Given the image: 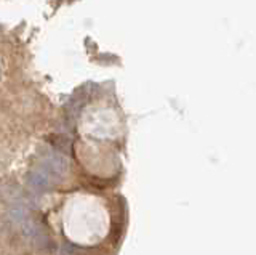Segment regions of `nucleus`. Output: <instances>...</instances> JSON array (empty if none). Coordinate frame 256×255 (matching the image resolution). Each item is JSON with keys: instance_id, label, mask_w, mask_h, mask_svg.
Segmentation results:
<instances>
[{"instance_id": "f257e3e1", "label": "nucleus", "mask_w": 256, "mask_h": 255, "mask_svg": "<svg viewBox=\"0 0 256 255\" xmlns=\"http://www.w3.org/2000/svg\"><path fill=\"white\" fill-rule=\"evenodd\" d=\"M42 172H45L48 177H54V178H61L68 170V161L60 154H52L48 156L44 164H42Z\"/></svg>"}, {"instance_id": "f03ea898", "label": "nucleus", "mask_w": 256, "mask_h": 255, "mask_svg": "<svg viewBox=\"0 0 256 255\" xmlns=\"http://www.w3.org/2000/svg\"><path fill=\"white\" fill-rule=\"evenodd\" d=\"M28 181H29L30 186H34L38 191H45V189H48L53 185L52 177H48V175L45 172H42V170H32V172H29L28 173Z\"/></svg>"}]
</instances>
